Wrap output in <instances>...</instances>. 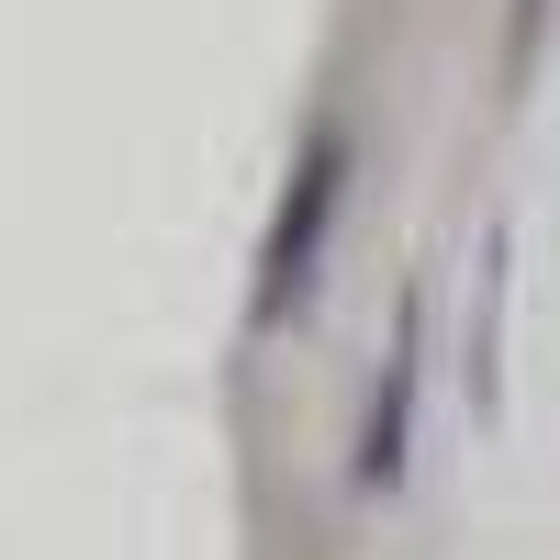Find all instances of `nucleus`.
<instances>
[{
    "instance_id": "1",
    "label": "nucleus",
    "mask_w": 560,
    "mask_h": 560,
    "mask_svg": "<svg viewBox=\"0 0 560 560\" xmlns=\"http://www.w3.org/2000/svg\"><path fill=\"white\" fill-rule=\"evenodd\" d=\"M337 191H348V135H314V158H303V179H292V202H280V224H269V258H258V325L314 280L325 224H337Z\"/></svg>"
}]
</instances>
